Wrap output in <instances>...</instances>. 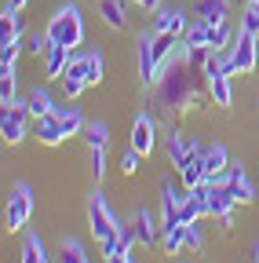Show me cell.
I'll list each match as a JSON object with an SVG mask.
<instances>
[{"mask_svg":"<svg viewBox=\"0 0 259 263\" xmlns=\"http://www.w3.org/2000/svg\"><path fill=\"white\" fill-rule=\"evenodd\" d=\"M193 146H197V143H193V139H183L179 132L172 136V143H168V157H172V168H175V172H183V164L193 157Z\"/></svg>","mask_w":259,"mask_h":263,"instance_id":"20","label":"cell"},{"mask_svg":"<svg viewBox=\"0 0 259 263\" xmlns=\"http://www.w3.org/2000/svg\"><path fill=\"white\" fill-rule=\"evenodd\" d=\"M205 249V230L201 223H186V252H201Z\"/></svg>","mask_w":259,"mask_h":263,"instance_id":"32","label":"cell"},{"mask_svg":"<svg viewBox=\"0 0 259 263\" xmlns=\"http://www.w3.org/2000/svg\"><path fill=\"white\" fill-rule=\"evenodd\" d=\"M226 11H230V0H197V18L201 22H226Z\"/></svg>","mask_w":259,"mask_h":263,"instance_id":"19","label":"cell"},{"mask_svg":"<svg viewBox=\"0 0 259 263\" xmlns=\"http://www.w3.org/2000/svg\"><path fill=\"white\" fill-rule=\"evenodd\" d=\"M139 81L146 88L161 81V66H157V55H153V33H146L139 41Z\"/></svg>","mask_w":259,"mask_h":263,"instance_id":"11","label":"cell"},{"mask_svg":"<svg viewBox=\"0 0 259 263\" xmlns=\"http://www.w3.org/2000/svg\"><path fill=\"white\" fill-rule=\"evenodd\" d=\"M135 4H139V8H143V11H153V8H157V4H161V0H135Z\"/></svg>","mask_w":259,"mask_h":263,"instance_id":"38","label":"cell"},{"mask_svg":"<svg viewBox=\"0 0 259 263\" xmlns=\"http://www.w3.org/2000/svg\"><path fill=\"white\" fill-rule=\"evenodd\" d=\"M37 139H41L44 146H58L62 139H66V132H62V121H58V110L37 121Z\"/></svg>","mask_w":259,"mask_h":263,"instance_id":"16","label":"cell"},{"mask_svg":"<svg viewBox=\"0 0 259 263\" xmlns=\"http://www.w3.org/2000/svg\"><path fill=\"white\" fill-rule=\"evenodd\" d=\"M91 172H95V183L106 176V146H95L91 150Z\"/></svg>","mask_w":259,"mask_h":263,"instance_id":"35","label":"cell"},{"mask_svg":"<svg viewBox=\"0 0 259 263\" xmlns=\"http://www.w3.org/2000/svg\"><path fill=\"white\" fill-rule=\"evenodd\" d=\"M26 48H29V55H48V48H51V41H48V33H29L26 37Z\"/></svg>","mask_w":259,"mask_h":263,"instance_id":"33","label":"cell"},{"mask_svg":"<svg viewBox=\"0 0 259 263\" xmlns=\"http://www.w3.org/2000/svg\"><path fill=\"white\" fill-rule=\"evenodd\" d=\"M18 263H48V249L41 241V234H29L26 245H22V259Z\"/></svg>","mask_w":259,"mask_h":263,"instance_id":"25","label":"cell"},{"mask_svg":"<svg viewBox=\"0 0 259 263\" xmlns=\"http://www.w3.org/2000/svg\"><path fill=\"white\" fill-rule=\"evenodd\" d=\"M161 245H165V256H175V252H183V249H186V223H179V227L165 230Z\"/></svg>","mask_w":259,"mask_h":263,"instance_id":"26","label":"cell"},{"mask_svg":"<svg viewBox=\"0 0 259 263\" xmlns=\"http://www.w3.org/2000/svg\"><path fill=\"white\" fill-rule=\"evenodd\" d=\"M208 95H212V103L215 106H230L234 103V88H230V77H208Z\"/></svg>","mask_w":259,"mask_h":263,"instance_id":"23","label":"cell"},{"mask_svg":"<svg viewBox=\"0 0 259 263\" xmlns=\"http://www.w3.org/2000/svg\"><path fill=\"white\" fill-rule=\"evenodd\" d=\"M84 143L95 150V146H106L110 143V128L103 124V121H88L84 124Z\"/></svg>","mask_w":259,"mask_h":263,"instance_id":"27","label":"cell"},{"mask_svg":"<svg viewBox=\"0 0 259 263\" xmlns=\"http://www.w3.org/2000/svg\"><path fill=\"white\" fill-rule=\"evenodd\" d=\"M18 37H22V18L15 8H4V15H0V48L18 44Z\"/></svg>","mask_w":259,"mask_h":263,"instance_id":"17","label":"cell"},{"mask_svg":"<svg viewBox=\"0 0 259 263\" xmlns=\"http://www.w3.org/2000/svg\"><path fill=\"white\" fill-rule=\"evenodd\" d=\"M15 59H18V44L0 48V66H15Z\"/></svg>","mask_w":259,"mask_h":263,"instance_id":"37","label":"cell"},{"mask_svg":"<svg viewBox=\"0 0 259 263\" xmlns=\"http://www.w3.org/2000/svg\"><path fill=\"white\" fill-rule=\"evenodd\" d=\"M252 8H255V15H259V4H252Z\"/></svg>","mask_w":259,"mask_h":263,"instance_id":"42","label":"cell"},{"mask_svg":"<svg viewBox=\"0 0 259 263\" xmlns=\"http://www.w3.org/2000/svg\"><path fill=\"white\" fill-rule=\"evenodd\" d=\"M26 4H29V0H8V8H15V11H22Z\"/></svg>","mask_w":259,"mask_h":263,"instance_id":"39","label":"cell"},{"mask_svg":"<svg viewBox=\"0 0 259 263\" xmlns=\"http://www.w3.org/2000/svg\"><path fill=\"white\" fill-rule=\"evenodd\" d=\"M153 146H157V121L150 114H139L135 128H132V150H139L143 157H150Z\"/></svg>","mask_w":259,"mask_h":263,"instance_id":"9","label":"cell"},{"mask_svg":"<svg viewBox=\"0 0 259 263\" xmlns=\"http://www.w3.org/2000/svg\"><path fill=\"white\" fill-rule=\"evenodd\" d=\"M88 227H91L95 241L113 238L117 227H121V219L113 216V209H110V201H106L103 190H91V197H88Z\"/></svg>","mask_w":259,"mask_h":263,"instance_id":"3","label":"cell"},{"mask_svg":"<svg viewBox=\"0 0 259 263\" xmlns=\"http://www.w3.org/2000/svg\"><path fill=\"white\" fill-rule=\"evenodd\" d=\"M230 44H234V29L226 26V22L212 26V41H208V48H212V51H230Z\"/></svg>","mask_w":259,"mask_h":263,"instance_id":"29","label":"cell"},{"mask_svg":"<svg viewBox=\"0 0 259 263\" xmlns=\"http://www.w3.org/2000/svg\"><path fill=\"white\" fill-rule=\"evenodd\" d=\"M190 29V15L183 8H161L153 15V33H172V37H183Z\"/></svg>","mask_w":259,"mask_h":263,"instance_id":"10","label":"cell"},{"mask_svg":"<svg viewBox=\"0 0 259 263\" xmlns=\"http://www.w3.org/2000/svg\"><path fill=\"white\" fill-rule=\"evenodd\" d=\"M70 62H73V48H62V44H51L48 55H44V73L62 81V73L70 70Z\"/></svg>","mask_w":259,"mask_h":263,"instance_id":"13","label":"cell"},{"mask_svg":"<svg viewBox=\"0 0 259 263\" xmlns=\"http://www.w3.org/2000/svg\"><path fill=\"white\" fill-rule=\"evenodd\" d=\"M58 121H62V132H66V139L70 136H77V132H84V117H81V110H73V106H66V110H58Z\"/></svg>","mask_w":259,"mask_h":263,"instance_id":"28","label":"cell"},{"mask_svg":"<svg viewBox=\"0 0 259 263\" xmlns=\"http://www.w3.org/2000/svg\"><path fill=\"white\" fill-rule=\"evenodd\" d=\"M241 29H248V33H255V37H259V15H255V8H245V15H241Z\"/></svg>","mask_w":259,"mask_h":263,"instance_id":"36","label":"cell"},{"mask_svg":"<svg viewBox=\"0 0 259 263\" xmlns=\"http://www.w3.org/2000/svg\"><path fill=\"white\" fill-rule=\"evenodd\" d=\"M110 263H135L132 256H117V259H110Z\"/></svg>","mask_w":259,"mask_h":263,"instance_id":"40","label":"cell"},{"mask_svg":"<svg viewBox=\"0 0 259 263\" xmlns=\"http://www.w3.org/2000/svg\"><path fill=\"white\" fill-rule=\"evenodd\" d=\"M37 201H33V190L29 186H15V194L8 197V230H22L33 216Z\"/></svg>","mask_w":259,"mask_h":263,"instance_id":"5","label":"cell"},{"mask_svg":"<svg viewBox=\"0 0 259 263\" xmlns=\"http://www.w3.org/2000/svg\"><path fill=\"white\" fill-rule=\"evenodd\" d=\"M230 168V154H226L223 143H212L205 146V172H208V183H219V176H226Z\"/></svg>","mask_w":259,"mask_h":263,"instance_id":"12","label":"cell"},{"mask_svg":"<svg viewBox=\"0 0 259 263\" xmlns=\"http://www.w3.org/2000/svg\"><path fill=\"white\" fill-rule=\"evenodd\" d=\"M62 88H66V99H77L88 88V73H84V55H73L70 70L62 73Z\"/></svg>","mask_w":259,"mask_h":263,"instance_id":"14","label":"cell"},{"mask_svg":"<svg viewBox=\"0 0 259 263\" xmlns=\"http://www.w3.org/2000/svg\"><path fill=\"white\" fill-rule=\"evenodd\" d=\"M58 263H88V252L81 249V241H62V249H58Z\"/></svg>","mask_w":259,"mask_h":263,"instance_id":"31","label":"cell"},{"mask_svg":"<svg viewBox=\"0 0 259 263\" xmlns=\"http://www.w3.org/2000/svg\"><path fill=\"white\" fill-rule=\"evenodd\" d=\"M135 234H139V245H150V249H153V241L165 238V227L153 223V212H150V209H139V216H135Z\"/></svg>","mask_w":259,"mask_h":263,"instance_id":"15","label":"cell"},{"mask_svg":"<svg viewBox=\"0 0 259 263\" xmlns=\"http://www.w3.org/2000/svg\"><path fill=\"white\" fill-rule=\"evenodd\" d=\"M29 121H33V114H29L26 103H8L4 106V121H0V136H4L8 146L22 143L29 136Z\"/></svg>","mask_w":259,"mask_h":263,"instance_id":"4","label":"cell"},{"mask_svg":"<svg viewBox=\"0 0 259 263\" xmlns=\"http://www.w3.org/2000/svg\"><path fill=\"white\" fill-rule=\"evenodd\" d=\"M161 103H165V110L172 114H183L190 110L193 103H197V73L190 70V62H186V48L175 55V62L168 66V70H161Z\"/></svg>","mask_w":259,"mask_h":263,"instance_id":"1","label":"cell"},{"mask_svg":"<svg viewBox=\"0 0 259 263\" xmlns=\"http://www.w3.org/2000/svg\"><path fill=\"white\" fill-rule=\"evenodd\" d=\"M48 41L51 44H62V48H81L84 41V15L77 4H62L51 18H48Z\"/></svg>","mask_w":259,"mask_h":263,"instance_id":"2","label":"cell"},{"mask_svg":"<svg viewBox=\"0 0 259 263\" xmlns=\"http://www.w3.org/2000/svg\"><path fill=\"white\" fill-rule=\"evenodd\" d=\"M139 161H143V154L128 146V154H121V172H124V176H135V172H139Z\"/></svg>","mask_w":259,"mask_h":263,"instance_id":"34","label":"cell"},{"mask_svg":"<svg viewBox=\"0 0 259 263\" xmlns=\"http://www.w3.org/2000/svg\"><path fill=\"white\" fill-rule=\"evenodd\" d=\"M208 41H212V22H201V18L183 33V48H208Z\"/></svg>","mask_w":259,"mask_h":263,"instance_id":"22","label":"cell"},{"mask_svg":"<svg viewBox=\"0 0 259 263\" xmlns=\"http://www.w3.org/2000/svg\"><path fill=\"white\" fill-rule=\"evenodd\" d=\"M223 186L234 194V201H237V205H252V201H255V186H252V179L245 176V164H241V161H230Z\"/></svg>","mask_w":259,"mask_h":263,"instance_id":"7","label":"cell"},{"mask_svg":"<svg viewBox=\"0 0 259 263\" xmlns=\"http://www.w3.org/2000/svg\"><path fill=\"white\" fill-rule=\"evenodd\" d=\"M99 15L110 29H124L128 26V11H124V0H99Z\"/></svg>","mask_w":259,"mask_h":263,"instance_id":"18","label":"cell"},{"mask_svg":"<svg viewBox=\"0 0 259 263\" xmlns=\"http://www.w3.org/2000/svg\"><path fill=\"white\" fill-rule=\"evenodd\" d=\"M26 106H29V114H33V117L41 121V117L55 114V99L48 95V88H33V91L26 95Z\"/></svg>","mask_w":259,"mask_h":263,"instance_id":"21","label":"cell"},{"mask_svg":"<svg viewBox=\"0 0 259 263\" xmlns=\"http://www.w3.org/2000/svg\"><path fill=\"white\" fill-rule=\"evenodd\" d=\"M205 201H208V216H215L223 227H234V194L230 190H226L223 183H208V197H205Z\"/></svg>","mask_w":259,"mask_h":263,"instance_id":"6","label":"cell"},{"mask_svg":"<svg viewBox=\"0 0 259 263\" xmlns=\"http://www.w3.org/2000/svg\"><path fill=\"white\" fill-rule=\"evenodd\" d=\"M0 103H15V66H0Z\"/></svg>","mask_w":259,"mask_h":263,"instance_id":"30","label":"cell"},{"mask_svg":"<svg viewBox=\"0 0 259 263\" xmlns=\"http://www.w3.org/2000/svg\"><path fill=\"white\" fill-rule=\"evenodd\" d=\"M84 73H88V88H91V84H103V77H106V59H103V51H84Z\"/></svg>","mask_w":259,"mask_h":263,"instance_id":"24","label":"cell"},{"mask_svg":"<svg viewBox=\"0 0 259 263\" xmlns=\"http://www.w3.org/2000/svg\"><path fill=\"white\" fill-rule=\"evenodd\" d=\"M230 55H234V66H237V73H252V70H255V62H259L255 33L241 29L237 37H234V48H230Z\"/></svg>","mask_w":259,"mask_h":263,"instance_id":"8","label":"cell"},{"mask_svg":"<svg viewBox=\"0 0 259 263\" xmlns=\"http://www.w3.org/2000/svg\"><path fill=\"white\" fill-rule=\"evenodd\" d=\"M245 4H248V8H252V4H259V0H245Z\"/></svg>","mask_w":259,"mask_h":263,"instance_id":"41","label":"cell"}]
</instances>
